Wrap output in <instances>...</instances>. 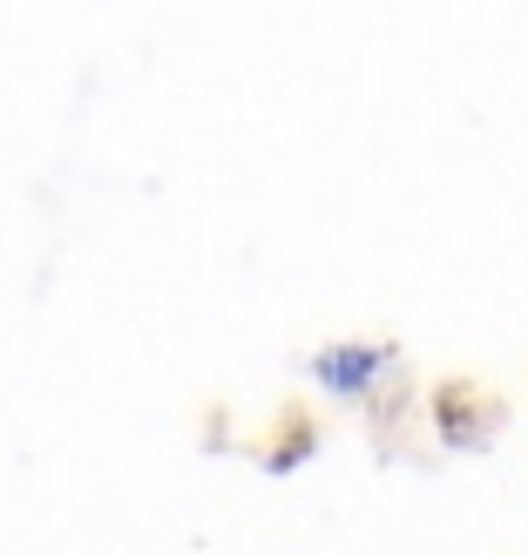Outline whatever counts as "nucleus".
I'll return each mask as SVG.
<instances>
[]
</instances>
